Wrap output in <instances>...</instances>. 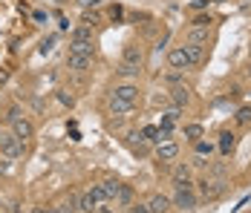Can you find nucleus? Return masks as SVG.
Wrapping results in <instances>:
<instances>
[{"instance_id": "f257e3e1", "label": "nucleus", "mask_w": 251, "mask_h": 213, "mask_svg": "<svg viewBox=\"0 0 251 213\" xmlns=\"http://www.w3.org/2000/svg\"><path fill=\"white\" fill-rule=\"evenodd\" d=\"M142 67H145V52H142V47H139V44H127L116 72H119L122 78H139Z\"/></svg>"}, {"instance_id": "f03ea898", "label": "nucleus", "mask_w": 251, "mask_h": 213, "mask_svg": "<svg viewBox=\"0 0 251 213\" xmlns=\"http://www.w3.org/2000/svg\"><path fill=\"white\" fill-rule=\"evenodd\" d=\"M174 208H182V211H191V208H197V202H200V193H197V185L188 179V182H176V193H174Z\"/></svg>"}, {"instance_id": "7ed1b4c3", "label": "nucleus", "mask_w": 251, "mask_h": 213, "mask_svg": "<svg viewBox=\"0 0 251 213\" xmlns=\"http://www.w3.org/2000/svg\"><path fill=\"white\" fill-rule=\"evenodd\" d=\"M211 15H197L191 26H188V44H205L208 35H211Z\"/></svg>"}, {"instance_id": "20e7f679", "label": "nucleus", "mask_w": 251, "mask_h": 213, "mask_svg": "<svg viewBox=\"0 0 251 213\" xmlns=\"http://www.w3.org/2000/svg\"><path fill=\"white\" fill-rule=\"evenodd\" d=\"M24 147L26 144L12 133V130H0V153L6 159H21L24 156Z\"/></svg>"}, {"instance_id": "39448f33", "label": "nucleus", "mask_w": 251, "mask_h": 213, "mask_svg": "<svg viewBox=\"0 0 251 213\" xmlns=\"http://www.w3.org/2000/svg\"><path fill=\"white\" fill-rule=\"evenodd\" d=\"M226 188H228V182L223 176H217V179H202L197 193H200V199H205V202H214V199H220L226 193Z\"/></svg>"}, {"instance_id": "423d86ee", "label": "nucleus", "mask_w": 251, "mask_h": 213, "mask_svg": "<svg viewBox=\"0 0 251 213\" xmlns=\"http://www.w3.org/2000/svg\"><path fill=\"white\" fill-rule=\"evenodd\" d=\"M9 124H12V133H15V136H18V139H21L24 144L35 139V127H32V121H29V118L18 116V118H15V121H9Z\"/></svg>"}, {"instance_id": "0eeeda50", "label": "nucleus", "mask_w": 251, "mask_h": 213, "mask_svg": "<svg viewBox=\"0 0 251 213\" xmlns=\"http://www.w3.org/2000/svg\"><path fill=\"white\" fill-rule=\"evenodd\" d=\"M107 107H110V113H113V116H122V118H125V116H130V113H133V107H136V104H133V101H125V98H119V95L110 93V98H107Z\"/></svg>"}, {"instance_id": "6e6552de", "label": "nucleus", "mask_w": 251, "mask_h": 213, "mask_svg": "<svg viewBox=\"0 0 251 213\" xmlns=\"http://www.w3.org/2000/svg\"><path fill=\"white\" fill-rule=\"evenodd\" d=\"M168 64H171V70H191V61H188L185 47L171 49V52H168Z\"/></svg>"}, {"instance_id": "1a4fd4ad", "label": "nucleus", "mask_w": 251, "mask_h": 213, "mask_svg": "<svg viewBox=\"0 0 251 213\" xmlns=\"http://www.w3.org/2000/svg\"><path fill=\"white\" fill-rule=\"evenodd\" d=\"M67 67L73 72H87L93 67V55H75V52H70L67 55Z\"/></svg>"}, {"instance_id": "9d476101", "label": "nucleus", "mask_w": 251, "mask_h": 213, "mask_svg": "<svg viewBox=\"0 0 251 213\" xmlns=\"http://www.w3.org/2000/svg\"><path fill=\"white\" fill-rule=\"evenodd\" d=\"M156 156H159V162H176V156H179V144L176 142H162L156 147Z\"/></svg>"}, {"instance_id": "9b49d317", "label": "nucleus", "mask_w": 251, "mask_h": 213, "mask_svg": "<svg viewBox=\"0 0 251 213\" xmlns=\"http://www.w3.org/2000/svg\"><path fill=\"white\" fill-rule=\"evenodd\" d=\"M171 196H165V193H153L151 202H148V208H151V213H168L171 211Z\"/></svg>"}, {"instance_id": "f8f14e48", "label": "nucleus", "mask_w": 251, "mask_h": 213, "mask_svg": "<svg viewBox=\"0 0 251 213\" xmlns=\"http://www.w3.org/2000/svg\"><path fill=\"white\" fill-rule=\"evenodd\" d=\"M171 101H174L176 107H188L191 104V90L185 84H176L174 90H171Z\"/></svg>"}, {"instance_id": "ddd939ff", "label": "nucleus", "mask_w": 251, "mask_h": 213, "mask_svg": "<svg viewBox=\"0 0 251 213\" xmlns=\"http://www.w3.org/2000/svg\"><path fill=\"white\" fill-rule=\"evenodd\" d=\"M70 52H75V55H93V38H70Z\"/></svg>"}, {"instance_id": "4468645a", "label": "nucleus", "mask_w": 251, "mask_h": 213, "mask_svg": "<svg viewBox=\"0 0 251 213\" xmlns=\"http://www.w3.org/2000/svg\"><path fill=\"white\" fill-rule=\"evenodd\" d=\"M101 208V202L93 196V193H84V196H78V211L81 213H96Z\"/></svg>"}, {"instance_id": "2eb2a0df", "label": "nucleus", "mask_w": 251, "mask_h": 213, "mask_svg": "<svg viewBox=\"0 0 251 213\" xmlns=\"http://www.w3.org/2000/svg\"><path fill=\"white\" fill-rule=\"evenodd\" d=\"M234 147H237V136H234L231 130H223V133H220V153H223V156H231Z\"/></svg>"}, {"instance_id": "dca6fc26", "label": "nucleus", "mask_w": 251, "mask_h": 213, "mask_svg": "<svg viewBox=\"0 0 251 213\" xmlns=\"http://www.w3.org/2000/svg\"><path fill=\"white\" fill-rule=\"evenodd\" d=\"M185 52H188L191 67H200L202 61H205V47H202V44H188V47H185Z\"/></svg>"}, {"instance_id": "f3484780", "label": "nucleus", "mask_w": 251, "mask_h": 213, "mask_svg": "<svg viewBox=\"0 0 251 213\" xmlns=\"http://www.w3.org/2000/svg\"><path fill=\"white\" fill-rule=\"evenodd\" d=\"M113 95H119V98H125V101H133L136 104V98H139V87L136 84H122V87H116Z\"/></svg>"}, {"instance_id": "a211bd4d", "label": "nucleus", "mask_w": 251, "mask_h": 213, "mask_svg": "<svg viewBox=\"0 0 251 213\" xmlns=\"http://www.w3.org/2000/svg\"><path fill=\"white\" fill-rule=\"evenodd\" d=\"M113 202H116V205H122V208H130V205H133V188H130V185H122Z\"/></svg>"}, {"instance_id": "6ab92c4d", "label": "nucleus", "mask_w": 251, "mask_h": 213, "mask_svg": "<svg viewBox=\"0 0 251 213\" xmlns=\"http://www.w3.org/2000/svg\"><path fill=\"white\" fill-rule=\"evenodd\" d=\"M122 188V182H116V179H107V182H101V190H104V196H107V202H113L116 199V193Z\"/></svg>"}, {"instance_id": "aec40b11", "label": "nucleus", "mask_w": 251, "mask_h": 213, "mask_svg": "<svg viewBox=\"0 0 251 213\" xmlns=\"http://www.w3.org/2000/svg\"><path fill=\"white\" fill-rule=\"evenodd\" d=\"M58 211L61 213H78V193H70V196L58 205Z\"/></svg>"}, {"instance_id": "412c9836", "label": "nucleus", "mask_w": 251, "mask_h": 213, "mask_svg": "<svg viewBox=\"0 0 251 213\" xmlns=\"http://www.w3.org/2000/svg\"><path fill=\"white\" fill-rule=\"evenodd\" d=\"M191 179V167L188 165H176L174 167V182H188Z\"/></svg>"}, {"instance_id": "4be33fe9", "label": "nucleus", "mask_w": 251, "mask_h": 213, "mask_svg": "<svg viewBox=\"0 0 251 213\" xmlns=\"http://www.w3.org/2000/svg\"><path fill=\"white\" fill-rule=\"evenodd\" d=\"M214 150H217V147H214V144L211 142H197V156H202V159H211V153H214Z\"/></svg>"}, {"instance_id": "5701e85b", "label": "nucleus", "mask_w": 251, "mask_h": 213, "mask_svg": "<svg viewBox=\"0 0 251 213\" xmlns=\"http://www.w3.org/2000/svg\"><path fill=\"white\" fill-rule=\"evenodd\" d=\"M185 139L200 142V139H202V127H200V124H188V127H185Z\"/></svg>"}, {"instance_id": "b1692460", "label": "nucleus", "mask_w": 251, "mask_h": 213, "mask_svg": "<svg viewBox=\"0 0 251 213\" xmlns=\"http://www.w3.org/2000/svg\"><path fill=\"white\" fill-rule=\"evenodd\" d=\"M99 21H101V15H99V12H90V9H87V12L81 15V24H84V26H90V29H93V26L99 24Z\"/></svg>"}, {"instance_id": "393cba45", "label": "nucleus", "mask_w": 251, "mask_h": 213, "mask_svg": "<svg viewBox=\"0 0 251 213\" xmlns=\"http://www.w3.org/2000/svg\"><path fill=\"white\" fill-rule=\"evenodd\" d=\"M237 124H243V127L251 124V107H240L237 110Z\"/></svg>"}, {"instance_id": "a878e982", "label": "nucleus", "mask_w": 251, "mask_h": 213, "mask_svg": "<svg viewBox=\"0 0 251 213\" xmlns=\"http://www.w3.org/2000/svg\"><path fill=\"white\" fill-rule=\"evenodd\" d=\"M165 84H171V87H176V84H182V70H174L165 75Z\"/></svg>"}, {"instance_id": "bb28decb", "label": "nucleus", "mask_w": 251, "mask_h": 213, "mask_svg": "<svg viewBox=\"0 0 251 213\" xmlns=\"http://www.w3.org/2000/svg\"><path fill=\"white\" fill-rule=\"evenodd\" d=\"M73 38H93V29L90 26H75V32H73Z\"/></svg>"}, {"instance_id": "cd10ccee", "label": "nucleus", "mask_w": 251, "mask_h": 213, "mask_svg": "<svg viewBox=\"0 0 251 213\" xmlns=\"http://www.w3.org/2000/svg\"><path fill=\"white\" fill-rule=\"evenodd\" d=\"M142 133H145V139H148V142H159V127H145Z\"/></svg>"}, {"instance_id": "c85d7f7f", "label": "nucleus", "mask_w": 251, "mask_h": 213, "mask_svg": "<svg viewBox=\"0 0 251 213\" xmlns=\"http://www.w3.org/2000/svg\"><path fill=\"white\" fill-rule=\"evenodd\" d=\"M52 47H55V35H52V38H47V41L41 44V55H47V52H50Z\"/></svg>"}, {"instance_id": "c756f323", "label": "nucleus", "mask_w": 251, "mask_h": 213, "mask_svg": "<svg viewBox=\"0 0 251 213\" xmlns=\"http://www.w3.org/2000/svg\"><path fill=\"white\" fill-rule=\"evenodd\" d=\"M58 101H61V104H67V107H73V104H75V98H73V95H67V93H58Z\"/></svg>"}, {"instance_id": "7c9ffc66", "label": "nucleus", "mask_w": 251, "mask_h": 213, "mask_svg": "<svg viewBox=\"0 0 251 213\" xmlns=\"http://www.w3.org/2000/svg\"><path fill=\"white\" fill-rule=\"evenodd\" d=\"M208 3H211V0H191V9L202 12V9H208Z\"/></svg>"}, {"instance_id": "2f4dec72", "label": "nucleus", "mask_w": 251, "mask_h": 213, "mask_svg": "<svg viewBox=\"0 0 251 213\" xmlns=\"http://www.w3.org/2000/svg\"><path fill=\"white\" fill-rule=\"evenodd\" d=\"M122 15H125L122 6H113V9H110V18H113V21H122Z\"/></svg>"}, {"instance_id": "473e14b6", "label": "nucleus", "mask_w": 251, "mask_h": 213, "mask_svg": "<svg viewBox=\"0 0 251 213\" xmlns=\"http://www.w3.org/2000/svg\"><path fill=\"white\" fill-rule=\"evenodd\" d=\"M130 213H151L148 205H130Z\"/></svg>"}, {"instance_id": "72a5a7b5", "label": "nucleus", "mask_w": 251, "mask_h": 213, "mask_svg": "<svg viewBox=\"0 0 251 213\" xmlns=\"http://www.w3.org/2000/svg\"><path fill=\"white\" fill-rule=\"evenodd\" d=\"M18 116H21V110H18V107H12V110H9V116H6V121H15Z\"/></svg>"}, {"instance_id": "f704fd0d", "label": "nucleus", "mask_w": 251, "mask_h": 213, "mask_svg": "<svg viewBox=\"0 0 251 213\" xmlns=\"http://www.w3.org/2000/svg\"><path fill=\"white\" fill-rule=\"evenodd\" d=\"M6 78H9V72H6V70H0V84H3Z\"/></svg>"}, {"instance_id": "c9c22d12", "label": "nucleus", "mask_w": 251, "mask_h": 213, "mask_svg": "<svg viewBox=\"0 0 251 213\" xmlns=\"http://www.w3.org/2000/svg\"><path fill=\"white\" fill-rule=\"evenodd\" d=\"M29 213H47V211H44V208H32Z\"/></svg>"}, {"instance_id": "e433bc0d", "label": "nucleus", "mask_w": 251, "mask_h": 213, "mask_svg": "<svg viewBox=\"0 0 251 213\" xmlns=\"http://www.w3.org/2000/svg\"><path fill=\"white\" fill-rule=\"evenodd\" d=\"M47 213H61V211H58V205H55V208H47Z\"/></svg>"}, {"instance_id": "4c0bfd02", "label": "nucleus", "mask_w": 251, "mask_h": 213, "mask_svg": "<svg viewBox=\"0 0 251 213\" xmlns=\"http://www.w3.org/2000/svg\"><path fill=\"white\" fill-rule=\"evenodd\" d=\"M15 213H24V211H21V208H15Z\"/></svg>"}, {"instance_id": "58836bf2", "label": "nucleus", "mask_w": 251, "mask_h": 213, "mask_svg": "<svg viewBox=\"0 0 251 213\" xmlns=\"http://www.w3.org/2000/svg\"><path fill=\"white\" fill-rule=\"evenodd\" d=\"M58 3H67V0H58Z\"/></svg>"}, {"instance_id": "ea45409f", "label": "nucleus", "mask_w": 251, "mask_h": 213, "mask_svg": "<svg viewBox=\"0 0 251 213\" xmlns=\"http://www.w3.org/2000/svg\"><path fill=\"white\" fill-rule=\"evenodd\" d=\"M249 75H251V70H249Z\"/></svg>"}]
</instances>
